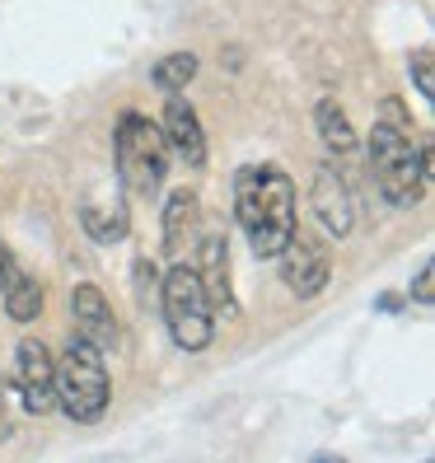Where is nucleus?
<instances>
[{"label":"nucleus","instance_id":"11","mask_svg":"<svg viewBox=\"0 0 435 463\" xmlns=\"http://www.w3.org/2000/svg\"><path fill=\"white\" fill-rule=\"evenodd\" d=\"M0 295H5V314L14 323H33L43 314V286L14 262L5 243H0Z\"/></svg>","mask_w":435,"mask_h":463},{"label":"nucleus","instance_id":"9","mask_svg":"<svg viewBox=\"0 0 435 463\" xmlns=\"http://www.w3.org/2000/svg\"><path fill=\"white\" fill-rule=\"evenodd\" d=\"M71 318H75V337L90 342L94 351L118 346V314L108 305V295L99 286H75L71 290Z\"/></svg>","mask_w":435,"mask_h":463},{"label":"nucleus","instance_id":"2","mask_svg":"<svg viewBox=\"0 0 435 463\" xmlns=\"http://www.w3.org/2000/svg\"><path fill=\"white\" fill-rule=\"evenodd\" d=\"M370 169H374V183H379V193H384V202L407 211L426 197L430 150L412 141V131H402L393 122H379L370 131Z\"/></svg>","mask_w":435,"mask_h":463},{"label":"nucleus","instance_id":"13","mask_svg":"<svg viewBox=\"0 0 435 463\" xmlns=\"http://www.w3.org/2000/svg\"><path fill=\"white\" fill-rule=\"evenodd\" d=\"M197 225H202V202L183 187V193H174L169 206H165V253H169L174 262L193 249Z\"/></svg>","mask_w":435,"mask_h":463},{"label":"nucleus","instance_id":"10","mask_svg":"<svg viewBox=\"0 0 435 463\" xmlns=\"http://www.w3.org/2000/svg\"><path fill=\"white\" fill-rule=\"evenodd\" d=\"M165 141H169V155H178L187 169H202L206 165V131H202V118L197 108L187 103L183 94H169L165 103Z\"/></svg>","mask_w":435,"mask_h":463},{"label":"nucleus","instance_id":"5","mask_svg":"<svg viewBox=\"0 0 435 463\" xmlns=\"http://www.w3.org/2000/svg\"><path fill=\"white\" fill-rule=\"evenodd\" d=\"M159 309H165V328L183 351H206L215 337V309L202 290L197 267L174 262L169 277L159 281Z\"/></svg>","mask_w":435,"mask_h":463},{"label":"nucleus","instance_id":"12","mask_svg":"<svg viewBox=\"0 0 435 463\" xmlns=\"http://www.w3.org/2000/svg\"><path fill=\"white\" fill-rule=\"evenodd\" d=\"M197 277H202V290H206V299H211V309L234 314V290H230V243H225L221 234H206V239H202Z\"/></svg>","mask_w":435,"mask_h":463},{"label":"nucleus","instance_id":"4","mask_svg":"<svg viewBox=\"0 0 435 463\" xmlns=\"http://www.w3.org/2000/svg\"><path fill=\"white\" fill-rule=\"evenodd\" d=\"M113 159H118V178L131 187L136 197H155L169 178V141L150 118L127 113L113 131Z\"/></svg>","mask_w":435,"mask_h":463},{"label":"nucleus","instance_id":"16","mask_svg":"<svg viewBox=\"0 0 435 463\" xmlns=\"http://www.w3.org/2000/svg\"><path fill=\"white\" fill-rule=\"evenodd\" d=\"M193 75H197V57H193V52H174V57H165L155 66V85L178 94L183 85H193Z\"/></svg>","mask_w":435,"mask_h":463},{"label":"nucleus","instance_id":"3","mask_svg":"<svg viewBox=\"0 0 435 463\" xmlns=\"http://www.w3.org/2000/svg\"><path fill=\"white\" fill-rule=\"evenodd\" d=\"M52 389H57V407L80 426L99 421L108 412V398H113L103 356L90 342H80V337H71V346L61 351L57 370H52Z\"/></svg>","mask_w":435,"mask_h":463},{"label":"nucleus","instance_id":"1","mask_svg":"<svg viewBox=\"0 0 435 463\" xmlns=\"http://www.w3.org/2000/svg\"><path fill=\"white\" fill-rule=\"evenodd\" d=\"M234 215L258 258H277L295 225V183L281 165H249L234 178Z\"/></svg>","mask_w":435,"mask_h":463},{"label":"nucleus","instance_id":"8","mask_svg":"<svg viewBox=\"0 0 435 463\" xmlns=\"http://www.w3.org/2000/svg\"><path fill=\"white\" fill-rule=\"evenodd\" d=\"M309 206L318 215V225L328 234H351V215H356V197H351V183L337 165H318L314 187H309Z\"/></svg>","mask_w":435,"mask_h":463},{"label":"nucleus","instance_id":"14","mask_svg":"<svg viewBox=\"0 0 435 463\" xmlns=\"http://www.w3.org/2000/svg\"><path fill=\"white\" fill-rule=\"evenodd\" d=\"M314 122H318V136H323V146H328V150H337V155L356 150V131H351L346 113H342L333 99H318L314 103Z\"/></svg>","mask_w":435,"mask_h":463},{"label":"nucleus","instance_id":"15","mask_svg":"<svg viewBox=\"0 0 435 463\" xmlns=\"http://www.w3.org/2000/svg\"><path fill=\"white\" fill-rule=\"evenodd\" d=\"M80 225H85V234L94 243H118L127 239V215L113 206V211H103V206H85V215H80Z\"/></svg>","mask_w":435,"mask_h":463},{"label":"nucleus","instance_id":"17","mask_svg":"<svg viewBox=\"0 0 435 463\" xmlns=\"http://www.w3.org/2000/svg\"><path fill=\"white\" fill-rule=\"evenodd\" d=\"M407 66H412V80H417L421 99H430V94H435V85H430V47H417V52H412V61H407Z\"/></svg>","mask_w":435,"mask_h":463},{"label":"nucleus","instance_id":"18","mask_svg":"<svg viewBox=\"0 0 435 463\" xmlns=\"http://www.w3.org/2000/svg\"><path fill=\"white\" fill-rule=\"evenodd\" d=\"M412 295H417V305H430V267L417 271V290Z\"/></svg>","mask_w":435,"mask_h":463},{"label":"nucleus","instance_id":"6","mask_svg":"<svg viewBox=\"0 0 435 463\" xmlns=\"http://www.w3.org/2000/svg\"><path fill=\"white\" fill-rule=\"evenodd\" d=\"M277 267H281V281H286L295 295H300V299H314L323 286H328V277H333L328 249H323L314 234H300V230H295V234L281 243Z\"/></svg>","mask_w":435,"mask_h":463},{"label":"nucleus","instance_id":"7","mask_svg":"<svg viewBox=\"0 0 435 463\" xmlns=\"http://www.w3.org/2000/svg\"><path fill=\"white\" fill-rule=\"evenodd\" d=\"M52 370H57V356L47 351V342L38 337H24L19 351H14V384H19V398L33 417H47L57 407V389H52Z\"/></svg>","mask_w":435,"mask_h":463}]
</instances>
